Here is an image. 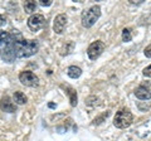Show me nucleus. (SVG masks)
<instances>
[{
  "label": "nucleus",
  "instance_id": "f257e3e1",
  "mask_svg": "<svg viewBox=\"0 0 151 141\" xmlns=\"http://www.w3.org/2000/svg\"><path fill=\"white\" fill-rule=\"evenodd\" d=\"M9 39L0 48V57L4 62L13 63L17 58H28L39 50V42L35 39H23L20 32L9 33Z\"/></svg>",
  "mask_w": 151,
  "mask_h": 141
},
{
  "label": "nucleus",
  "instance_id": "f03ea898",
  "mask_svg": "<svg viewBox=\"0 0 151 141\" xmlns=\"http://www.w3.org/2000/svg\"><path fill=\"white\" fill-rule=\"evenodd\" d=\"M101 17V8L100 5H93L88 9V10L82 13V25L84 28H91L96 24V22L100 19Z\"/></svg>",
  "mask_w": 151,
  "mask_h": 141
},
{
  "label": "nucleus",
  "instance_id": "7ed1b4c3",
  "mask_svg": "<svg viewBox=\"0 0 151 141\" xmlns=\"http://www.w3.org/2000/svg\"><path fill=\"white\" fill-rule=\"evenodd\" d=\"M134 116H132L131 111L127 109H121L120 111L116 112V116L113 119V125L117 129H127L131 126Z\"/></svg>",
  "mask_w": 151,
  "mask_h": 141
},
{
  "label": "nucleus",
  "instance_id": "20e7f679",
  "mask_svg": "<svg viewBox=\"0 0 151 141\" xmlns=\"http://www.w3.org/2000/svg\"><path fill=\"white\" fill-rule=\"evenodd\" d=\"M105 48H106V45H105V43H103L102 40H96V42H93L92 44H89L88 49H87V55H88V58L91 59V60H96V59L103 53Z\"/></svg>",
  "mask_w": 151,
  "mask_h": 141
},
{
  "label": "nucleus",
  "instance_id": "39448f33",
  "mask_svg": "<svg viewBox=\"0 0 151 141\" xmlns=\"http://www.w3.org/2000/svg\"><path fill=\"white\" fill-rule=\"evenodd\" d=\"M19 81L22 82V84H24L27 87H37L39 84V78L35 73L30 72V70H24L20 72L19 74Z\"/></svg>",
  "mask_w": 151,
  "mask_h": 141
},
{
  "label": "nucleus",
  "instance_id": "423d86ee",
  "mask_svg": "<svg viewBox=\"0 0 151 141\" xmlns=\"http://www.w3.org/2000/svg\"><path fill=\"white\" fill-rule=\"evenodd\" d=\"M45 25V19L42 14H33L28 19V27L32 32H38Z\"/></svg>",
  "mask_w": 151,
  "mask_h": 141
},
{
  "label": "nucleus",
  "instance_id": "0eeeda50",
  "mask_svg": "<svg viewBox=\"0 0 151 141\" xmlns=\"http://www.w3.org/2000/svg\"><path fill=\"white\" fill-rule=\"evenodd\" d=\"M67 25V15L65 14H58L53 22V30L55 34H62L64 28Z\"/></svg>",
  "mask_w": 151,
  "mask_h": 141
},
{
  "label": "nucleus",
  "instance_id": "6e6552de",
  "mask_svg": "<svg viewBox=\"0 0 151 141\" xmlns=\"http://www.w3.org/2000/svg\"><path fill=\"white\" fill-rule=\"evenodd\" d=\"M135 96L139 100H150L151 98V84L146 83V84H141L135 90Z\"/></svg>",
  "mask_w": 151,
  "mask_h": 141
},
{
  "label": "nucleus",
  "instance_id": "1a4fd4ad",
  "mask_svg": "<svg viewBox=\"0 0 151 141\" xmlns=\"http://www.w3.org/2000/svg\"><path fill=\"white\" fill-rule=\"evenodd\" d=\"M0 109L4 112H8V114H13V112L17 111V106L12 102L10 97L9 96H4L1 100H0Z\"/></svg>",
  "mask_w": 151,
  "mask_h": 141
},
{
  "label": "nucleus",
  "instance_id": "9d476101",
  "mask_svg": "<svg viewBox=\"0 0 151 141\" xmlns=\"http://www.w3.org/2000/svg\"><path fill=\"white\" fill-rule=\"evenodd\" d=\"M60 87L65 90V93H67L68 97H69L70 106H73V107L77 106V101H78V98H77V91H76L74 88H72L70 86H64V84H62Z\"/></svg>",
  "mask_w": 151,
  "mask_h": 141
},
{
  "label": "nucleus",
  "instance_id": "9b49d317",
  "mask_svg": "<svg viewBox=\"0 0 151 141\" xmlns=\"http://www.w3.org/2000/svg\"><path fill=\"white\" fill-rule=\"evenodd\" d=\"M67 74H68V77L73 78V79L79 78L82 74V69L79 67H77V65H70V67H68V69H67Z\"/></svg>",
  "mask_w": 151,
  "mask_h": 141
},
{
  "label": "nucleus",
  "instance_id": "f8f14e48",
  "mask_svg": "<svg viewBox=\"0 0 151 141\" xmlns=\"http://www.w3.org/2000/svg\"><path fill=\"white\" fill-rule=\"evenodd\" d=\"M13 100H14V102H17L18 105H24V103H27L28 98L25 97V95L23 92L17 91V92H14V95H13Z\"/></svg>",
  "mask_w": 151,
  "mask_h": 141
},
{
  "label": "nucleus",
  "instance_id": "ddd939ff",
  "mask_svg": "<svg viewBox=\"0 0 151 141\" xmlns=\"http://www.w3.org/2000/svg\"><path fill=\"white\" fill-rule=\"evenodd\" d=\"M35 9H37V3L35 1H27L24 4V10L28 14H32L33 12H35Z\"/></svg>",
  "mask_w": 151,
  "mask_h": 141
},
{
  "label": "nucleus",
  "instance_id": "4468645a",
  "mask_svg": "<svg viewBox=\"0 0 151 141\" xmlns=\"http://www.w3.org/2000/svg\"><path fill=\"white\" fill-rule=\"evenodd\" d=\"M132 39V34H131V29L130 28H125L124 30H122V40L124 42H131Z\"/></svg>",
  "mask_w": 151,
  "mask_h": 141
},
{
  "label": "nucleus",
  "instance_id": "2eb2a0df",
  "mask_svg": "<svg viewBox=\"0 0 151 141\" xmlns=\"http://www.w3.org/2000/svg\"><path fill=\"white\" fill-rule=\"evenodd\" d=\"M108 116H110V111H106V112H103V114H102L101 116H98V117H96V119H94L93 124H96V125L101 124V122H102L103 120H105V119H107Z\"/></svg>",
  "mask_w": 151,
  "mask_h": 141
},
{
  "label": "nucleus",
  "instance_id": "dca6fc26",
  "mask_svg": "<svg viewBox=\"0 0 151 141\" xmlns=\"http://www.w3.org/2000/svg\"><path fill=\"white\" fill-rule=\"evenodd\" d=\"M144 54L146 58H151V44H149L144 50Z\"/></svg>",
  "mask_w": 151,
  "mask_h": 141
},
{
  "label": "nucleus",
  "instance_id": "f3484780",
  "mask_svg": "<svg viewBox=\"0 0 151 141\" xmlns=\"http://www.w3.org/2000/svg\"><path fill=\"white\" fill-rule=\"evenodd\" d=\"M142 73H144V76L151 78V64H150V65H147V67H146V68L142 70Z\"/></svg>",
  "mask_w": 151,
  "mask_h": 141
},
{
  "label": "nucleus",
  "instance_id": "a211bd4d",
  "mask_svg": "<svg viewBox=\"0 0 151 141\" xmlns=\"http://www.w3.org/2000/svg\"><path fill=\"white\" fill-rule=\"evenodd\" d=\"M39 4L42 6H50L52 5V0H40Z\"/></svg>",
  "mask_w": 151,
  "mask_h": 141
},
{
  "label": "nucleus",
  "instance_id": "6ab92c4d",
  "mask_svg": "<svg viewBox=\"0 0 151 141\" xmlns=\"http://www.w3.org/2000/svg\"><path fill=\"white\" fill-rule=\"evenodd\" d=\"M5 23H6V18L0 14V27H3L4 24H5Z\"/></svg>",
  "mask_w": 151,
  "mask_h": 141
},
{
  "label": "nucleus",
  "instance_id": "aec40b11",
  "mask_svg": "<svg viewBox=\"0 0 151 141\" xmlns=\"http://www.w3.org/2000/svg\"><path fill=\"white\" fill-rule=\"evenodd\" d=\"M142 1H144V0H140V1H137V4H141ZM130 3L131 4H136V1H134V0H130Z\"/></svg>",
  "mask_w": 151,
  "mask_h": 141
},
{
  "label": "nucleus",
  "instance_id": "412c9836",
  "mask_svg": "<svg viewBox=\"0 0 151 141\" xmlns=\"http://www.w3.org/2000/svg\"><path fill=\"white\" fill-rule=\"evenodd\" d=\"M49 107H50V109H54V107H55V105H54V103H49V105H48Z\"/></svg>",
  "mask_w": 151,
  "mask_h": 141
}]
</instances>
